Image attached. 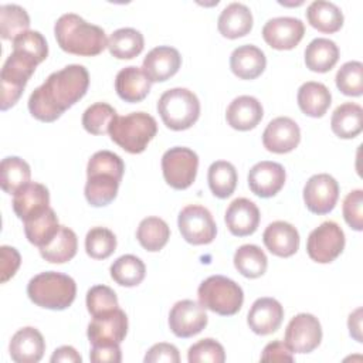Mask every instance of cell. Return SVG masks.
Returning <instances> with one entry per match:
<instances>
[{"mask_svg":"<svg viewBox=\"0 0 363 363\" xmlns=\"http://www.w3.org/2000/svg\"><path fill=\"white\" fill-rule=\"evenodd\" d=\"M89 74L84 65L71 64L48 75L28 98L30 113L41 122L57 121L88 91Z\"/></svg>","mask_w":363,"mask_h":363,"instance_id":"1","label":"cell"},{"mask_svg":"<svg viewBox=\"0 0 363 363\" xmlns=\"http://www.w3.org/2000/svg\"><path fill=\"white\" fill-rule=\"evenodd\" d=\"M123 172L125 163L116 153L109 150L94 153L86 164V201L94 207L112 203L118 194Z\"/></svg>","mask_w":363,"mask_h":363,"instance_id":"2","label":"cell"},{"mask_svg":"<svg viewBox=\"0 0 363 363\" xmlns=\"http://www.w3.org/2000/svg\"><path fill=\"white\" fill-rule=\"evenodd\" d=\"M54 35L60 48L74 55L94 57L108 47L105 31L75 13H65L55 21Z\"/></svg>","mask_w":363,"mask_h":363,"instance_id":"3","label":"cell"},{"mask_svg":"<svg viewBox=\"0 0 363 363\" xmlns=\"http://www.w3.org/2000/svg\"><path fill=\"white\" fill-rule=\"evenodd\" d=\"M27 295L37 306L62 311L74 302L77 284L69 275L57 271H45L28 281Z\"/></svg>","mask_w":363,"mask_h":363,"instance_id":"4","label":"cell"},{"mask_svg":"<svg viewBox=\"0 0 363 363\" xmlns=\"http://www.w3.org/2000/svg\"><path fill=\"white\" fill-rule=\"evenodd\" d=\"M156 133V119L146 112H132L125 116H116L109 128L112 142L132 155L142 153Z\"/></svg>","mask_w":363,"mask_h":363,"instance_id":"5","label":"cell"},{"mask_svg":"<svg viewBox=\"0 0 363 363\" xmlns=\"http://www.w3.org/2000/svg\"><path fill=\"white\" fill-rule=\"evenodd\" d=\"M157 112L169 129L184 130L197 122L200 102L193 91L187 88H172L160 95Z\"/></svg>","mask_w":363,"mask_h":363,"instance_id":"6","label":"cell"},{"mask_svg":"<svg viewBox=\"0 0 363 363\" xmlns=\"http://www.w3.org/2000/svg\"><path fill=\"white\" fill-rule=\"evenodd\" d=\"M199 302L208 311L221 316L235 315L244 302L241 286L223 275H211L204 279L199 289Z\"/></svg>","mask_w":363,"mask_h":363,"instance_id":"7","label":"cell"},{"mask_svg":"<svg viewBox=\"0 0 363 363\" xmlns=\"http://www.w3.org/2000/svg\"><path fill=\"white\" fill-rule=\"evenodd\" d=\"M38 64L40 62L35 58L17 50H13V52L7 57L0 72L1 111H7L17 104Z\"/></svg>","mask_w":363,"mask_h":363,"instance_id":"8","label":"cell"},{"mask_svg":"<svg viewBox=\"0 0 363 363\" xmlns=\"http://www.w3.org/2000/svg\"><path fill=\"white\" fill-rule=\"evenodd\" d=\"M199 169V156L194 150L184 146H174L162 156V172L166 183L176 189L184 190L196 180Z\"/></svg>","mask_w":363,"mask_h":363,"instance_id":"9","label":"cell"},{"mask_svg":"<svg viewBox=\"0 0 363 363\" xmlns=\"http://www.w3.org/2000/svg\"><path fill=\"white\" fill-rule=\"evenodd\" d=\"M345 248V233L335 221H325L311 231L306 241L309 258L319 264L335 261Z\"/></svg>","mask_w":363,"mask_h":363,"instance_id":"10","label":"cell"},{"mask_svg":"<svg viewBox=\"0 0 363 363\" xmlns=\"http://www.w3.org/2000/svg\"><path fill=\"white\" fill-rule=\"evenodd\" d=\"M177 225L182 237L193 245L210 244L217 234L211 213L200 204H189L179 213Z\"/></svg>","mask_w":363,"mask_h":363,"instance_id":"11","label":"cell"},{"mask_svg":"<svg viewBox=\"0 0 363 363\" xmlns=\"http://www.w3.org/2000/svg\"><path fill=\"white\" fill-rule=\"evenodd\" d=\"M322 340V326L311 313L295 315L285 329V343L292 353H311Z\"/></svg>","mask_w":363,"mask_h":363,"instance_id":"12","label":"cell"},{"mask_svg":"<svg viewBox=\"0 0 363 363\" xmlns=\"http://www.w3.org/2000/svg\"><path fill=\"white\" fill-rule=\"evenodd\" d=\"M339 199V184L328 173L313 174L303 187V201L306 208L313 214L330 213Z\"/></svg>","mask_w":363,"mask_h":363,"instance_id":"13","label":"cell"},{"mask_svg":"<svg viewBox=\"0 0 363 363\" xmlns=\"http://www.w3.org/2000/svg\"><path fill=\"white\" fill-rule=\"evenodd\" d=\"M206 308L191 299H183L173 305L169 313L170 330L177 337H191L207 326Z\"/></svg>","mask_w":363,"mask_h":363,"instance_id":"14","label":"cell"},{"mask_svg":"<svg viewBox=\"0 0 363 363\" xmlns=\"http://www.w3.org/2000/svg\"><path fill=\"white\" fill-rule=\"evenodd\" d=\"M126 333L128 316L121 308H115L111 312L92 318L86 330L91 346L121 343Z\"/></svg>","mask_w":363,"mask_h":363,"instance_id":"15","label":"cell"},{"mask_svg":"<svg viewBox=\"0 0 363 363\" xmlns=\"http://www.w3.org/2000/svg\"><path fill=\"white\" fill-rule=\"evenodd\" d=\"M305 34L302 20L295 17H274L262 27V37L265 43L275 50L295 48Z\"/></svg>","mask_w":363,"mask_h":363,"instance_id":"16","label":"cell"},{"mask_svg":"<svg viewBox=\"0 0 363 363\" xmlns=\"http://www.w3.org/2000/svg\"><path fill=\"white\" fill-rule=\"evenodd\" d=\"M301 142V129L298 123L288 116H278L272 119L264 133L262 145L272 153L292 152Z\"/></svg>","mask_w":363,"mask_h":363,"instance_id":"17","label":"cell"},{"mask_svg":"<svg viewBox=\"0 0 363 363\" xmlns=\"http://www.w3.org/2000/svg\"><path fill=\"white\" fill-rule=\"evenodd\" d=\"M285 179L284 166L269 160L258 162L248 172L250 190L262 199L275 196L284 187Z\"/></svg>","mask_w":363,"mask_h":363,"instance_id":"18","label":"cell"},{"mask_svg":"<svg viewBox=\"0 0 363 363\" xmlns=\"http://www.w3.org/2000/svg\"><path fill=\"white\" fill-rule=\"evenodd\" d=\"M182 65L180 52L170 45H159L143 58L142 69L152 82H163L172 78Z\"/></svg>","mask_w":363,"mask_h":363,"instance_id":"19","label":"cell"},{"mask_svg":"<svg viewBox=\"0 0 363 363\" xmlns=\"http://www.w3.org/2000/svg\"><path fill=\"white\" fill-rule=\"evenodd\" d=\"M284 308L274 298H258L247 315L250 329L261 336L274 333L282 323Z\"/></svg>","mask_w":363,"mask_h":363,"instance_id":"20","label":"cell"},{"mask_svg":"<svg viewBox=\"0 0 363 363\" xmlns=\"http://www.w3.org/2000/svg\"><path fill=\"white\" fill-rule=\"evenodd\" d=\"M224 220L233 235L247 237L254 234L258 228L259 210L254 201L240 197L230 203Z\"/></svg>","mask_w":363,"mask_h":363,"instance_id":"21","label":"cell"},{"mask_svg":"<svg viewBox=\"0 0 363 363\" xmlns=\"http://www.w3.org/2000/svg\"><path fill=\"white\" fill-rule=\"evenodd\" d=\"M9 352L16 363H37L45 352V342L38 329L26 326L11 336Z\"/></svg>","mask_w":363,"mask_h":363,"instance_id":"22","label":"cell"},{"mask_svg":"<svg viewBox=\"0 0 363 363\" xmlns=\"http://www.w3.org/2000/svg\"><path fill=\"white\" fill-rule=\"evenodd\" d=\"M13 196V210L23 221L41 214L50 207L48 189L41 183L30 182Z\"/></svg>","mask_w":363,"mask_h":363,"instance_id":"23","label":"cell"},{"mask_svg":"<svg viewBox=\"0 0 363 363\" xmlns=\"http://www.w3.org/2000/svg\"><path fill=\"white\" fill-rule=\"evenodd\" d=\"M262 241L271 254L288 258L299 248V233L292 224L278 220L267 225L262 234Z\"/></svg>","mask_w":363,"mask_h":363,"instance_id":"24","label":"cell"},{"mask_svg":"<svg viewBox=\"0 0 363 363\" xmlns=\"http://www.w3.org/2000/svg\"><path fill=\"white\" fill-rule=\"evenodd\" d=\"M264 109L261 102L251 95H241L233 99L225 111L227 123L237 130L254 129L262 119Z\"/></svg>","mask_w":363,"mask_h":363,"instance_id":"25","label":"cell"},{"mask_svg":"<svg viewBox=\"0 0 363 363\" xmlns=\"http://www.w3.org/2000/svg\"><path fill=\"white\" fill-rule=\"evenodd\" d=\"M152 86V81L143 72L142 68L129 65L122 68L115 78V89L121 99L125 102H140L143 101Z\"/></svg>","mask_w":363,"mask_h":363,"instance_id":"26","label":"cell"},{"mask_svg":"<svg viewBox=\"0 0 363 363\" xmlns=\"http://www.w3.org/2000/svg\"><path fill=\"white\" fill-rule=\"evenodd\" d=\"M267 65L265 54L261 48L252 44L237 47L230 55V68L240 79L258 78Z\"/></svg>","mask_w":363,"mask_h":363,"instance_id":"27","label":"cell"},{"mask_svg":"<svg viewBox=\"0 0 363 363\" xmlns=\"http://www.w3.org/2000/svg\"><path fill=\"white\" fill-rule=\"evenodd\" d=\"M218 31L225 38L247 35L252 28V13L242 3H230L223 9L217 21Z\"/></svg>","mask_w":363,"mask_h":363,"instance_id":"28","label":"cell"},{"mask_svg":"<svg viewBox=\"0 0 363 363\" xmlns=\"http://www.w3.org/2000/svg\"><path fill=\"white\" fill-rule=\"evenodd\" d=\"M296 99L299 109L305 115L311 118H320L329 109L332 95L326 85L315 81H308L299 86Z\"/></svg>","mask_w":363,"mask_h":363,"instance_id":"29","label":"cell"},{"mask_svg":"<svg viewBox=\"0 0 363 363\" xmlns=\"http://www.w3.org/2000/svg\"><path fill=\"white\" fill-rule=\"evenodd\" d=\"M332 132L342 139H353L363 129V109L354 102L339 105L330 118Z\"/></svg>","mask_w":363,"mask_h":363,"instance_id":"30","label":"cell"},{"mask_svg":"<svg viewBox=\"0 0 363 363\" xmlns=\"http://www.w3.org/2000/svg\"><path fill=\"white\" fill-rule=\"evenodd\" d=\"M306 20L318 31L332 34L342 28L343 13L332 1L315 0L306 9Z\"/></svg>","mask_w":363,"mask_h":363,"instance_id":"31","label":"cell"},{"mask_svg":"<svg viewBox=\"0 0 363 363\" xmlns=\"http://www.w3.org/2000/svg\"><path fill=\"white\" fill-rule=\"evenodd\" d=\"M339 60V47L329 38H315L305 48V64L313 72L330 71Z\"/></svg>","mask_w":363,"mask_h":363,"instance_id":"32","label":"cell"},{"mask_svg":"<svg viewBox=\"0 0 363 363\" xmlns=\"http://www.w3.org/2000/svg\"><path fill=\"white\" fill-rule=\"evenodd\" d=\"M38 250H40V255L51 264L68 262L75 257L78 250L77 234L71 228L61 225L55 237L47 245Z\"/></svg>","mask_w":363,"mask_h":363,"instance_id":"33","label":"cell"},{"mask_svg":"<svg viewBox=\"0 0 363 363\" xmlns=\"http://www.w3.org/2000/svg\"><path fill=\"white\" fill-rule=\"evenodd\" d=\"M61 225L58 223V217L51 207H48L41 214L24 221V233L27 240L38 248L47 245L55 237Z\"/></svg>","mask_w":363,"mask_h":363,"instance_id":"34","label":"cell"},{"mask_svg":"<svg viewBox=\"0 0 363 363\" xmlns=\"http://www.w3.org/2000/svg\"><path fill=\"white\" fill-rule=\"evenodd\" d=\"M143 47V34L132 27L118 28L108 38V50L118 60L135 58L142 52Z\"/></svg>","mask_w":363,"mask_h":363,"instance_id":"35","label":"cell"},{"mask_svg":"<svg viewBox=\"0 0 363 363\" xmlns=\"http://www.w3.org/2000/svg\"><path fill=\"white\" fill-rule=\"evenodd\" d=\"M207 180L208 187L216 197L227 199L234 193L238 176L233 163L227 160H217L210 164Z\"/></svg>","mask_w":363,"mask_h":363,"instance_id":"36","label":"cell"},{"mask_svg":"<svg viewBox=\"0 0 363 363\" xmlns=\"http://www.w3.org/2000/svg\"><path fill=\"white\" fill-rule=\"evenodd\" d=\"M169 237L170 228L167 223L153 216L143 218L136 230V238L139 244L150 252L160 251L167 244Z\"/></svg>","mask_w":363,"mask_h":363,"instance_id":"37","label":"cell"},{"mask_svg":"<svg viewBox=\"0 0 363 363\" xmlns=\"http://www.w3.org/2000/svg\"><path fill=\"white\" fill-rule=\"evenodd\" d=\"M0 184L9 194H16L23 186L30 183L31 170L26 160L18 156H7L0 164Z\"/></svg>","mask_w":363,"mask_h":363,"instance_id":"38","label":"cell"},{"mask_svg":"<svg viewBox=\"0 0 363 363\" xmlns=\"http://www.w3.org/2000/svg\"><path fill=\"white\" fill-rule=\"evenodd\" d=\"M234 267L241 275L252 279L265 274L268 258L258 245L244 244L234 254Z\"/></svg>","mask_w":363,"mask_h":363,"instance_id":"39","label":"cell"},{"mask_svg":"<svg viewBox=\"0 0 363 363\" xmlns=\"http://www.w3.org/2000/svg\"><path fill=\"white\" fill-rule=\"evenodd\" d=\"M111 278L122 286H136L146 275V267L143 261L132 254L116 258L111 265Z\"/></svg>","mask_w":363,"mask_h":363,"instance_id":"40","label":"cell"},{"mask_svg":"<svg viewBox=\"0 0 363 363\" xmlns=\"http://www.w3.org/2000/svg\"><path fill=\"white\" fill-rule=\"evenodd\" d=\"M30 17L18 4L0 6V35L3 40H14L28 31Z\"/></svg>","mask_w":363,"mask_h":363,"instance_id":"41","label":"cell"},{"mask_svg":"<svg viewBox=\"0 0 363 363\" xmlns=\"http://www.w3.org/2000/svg\"><path fill=\"white\" fill-rule=\"evenodd\" d=\"M116 116V111L109 104L96 102L85 109L82 126L91 135H105L109 133V128Z\"/></svg>","mask_w":363,"mask_h":363,"instance_id":"42","label":"cell"},{"mask_svg":"<svg viewBox=\"0 0 363 363\" xmlns=\"http://www.w3.org/2000/svg\"><path fill=\"white\" fill-rule=\"evenodd\" d=\"M116 248L115 234L105 227H94L86 233L85 251L94 259H105Z\"/></svg>","mask_w":363,"mask_h":363,"instance_id":"43","label":"cell"},{"mask_svg":"<svg viewBox=\"0 0 363 363\" xmlns=\"http://www.w3.org/2000/svg\"><path fill=\"white\" fill-rule=\"evenodd\" d=\"M336 86L347 96H360L363 94V64L360 61H347L336 72Z\"/></svg>","mask_w":363,"mask_h":363,"instance_id":"44","label":"cell"},{"mask_svg":"<svg viewBox=\"0 0 363 363\" xmlns=\"http://www.w3.org/2000/svg\"><path fill=\"white\" fill-rule=\"evenodd\" d=\"M118 308L115 291L106 285H95L86 292V309L92 318L101 316Z\"/></svg>","mask_w":363,"mask_h":363,"instance_id":"45","label":"cell"},{"mask_svg":"<svg viewBox=\"0 0 363 363\" xmlns=\"http://www.w3.org/2000/svg\"><path fill=\"white\" fill-rule=\"evenodd\" d=\"M187 360L190 363H223L225 360V352L221 343L214 339H201L191 345L187 352Z\"/></svg>","mask_w":363,"mask_h":363,"instance_id":"46","label":"cell"},{"mask_svg":"<svg viewBox=\"0 0 363 363\" xmlns=\"http://www.w3.org/2000/svg\"><path fill=\"white\" fill-rule=\"evenodd\" d=\"M13 50L23 51L38 62H43L48 55V44L40 31L28 30L13 40Z\"/></svg>","mask_w":363,"mask_h":363,"instance_id":"47","label":"cell"},{"mask_svg":"<svg viewBox=\"0 0 363 363\" xmlns=\"http://www.w3.org/2000/svg\"><path fill=\"white\" fill-rule=\"evenodd\" d=\"M343 218L356 231L363 230V190L356 189L343 200Z\"/></svg>","mask_w":363,"mask_h":363,"instance_id":"48","label":"cell"},{"mask_svg":"<svg viewBox=\"0 0 363 363\" xmlns=\"http://www.w3.org/2000/svg\"><path fill=\"white\" fill-rule=\"evenodd\" d=\"M146 363H157V362H167V363H179L180 354L174 345L172 343H156L153 345L145 354Z\"/></svg>","mask_w":363,"mask_h":363,"instance_id":"49","label":"cell"},{"mask_svg":"<svg viewBox=\"0 0 363 363\" xmlns=\"http://www.w3.org/2000/svg\"><path fill=\"white\" fill-rule=\"evenodd\" d=\"M0 258H1V282L4 284L17 272L21 262V257L14 247L1 245Z\"/></svg>","mask_w":363,"mask_h":363,"instance_id":"50","label":"cell"},{"mask_svg":"<svg viewBox=\"0 0 363 363\" xmlns=\"http://www.w3.org/2000/svg\"><path fill=\"white\" fill-rule=\"evenodd\" d=\"M89 359L92 363H119L122 360L119 343L94 345L89 352Z\"/></svg>","mask_w":363,"mask_h":363,"instance_id":"51","label":"cell"},{"mask_svg":"<svg viewBox=\"0 0 363 363\" xmlns=\"http://www.w3.org/2000/svg\"><path fill=\"white\" fill-rule=\"evenodd\" d=\"M261 360L262 362H294V354L285 342L274 340L264 347Z\"/></svg>","mask_w":363,"mask_h":363,"instance_id":"52","label":"cell"},{"mask_svg":"<svg viewBox=\"0 0 363 363\" xmlns=\"http://www.w3.org/2000/svg\"><path fill=\"white\" fill-rule=\"evenodd\" d=\"M51 363H58V362H65V363H81L82 357L81 354L72 347V346H61L54 350L51 359Z\"/></svg>","mask_w":363,"mask_h":363,"instance_id":"53","label":"cell"},{"mask_svg":"<svg viewBox=\"0 0 363 363\" xmlns=\"http://www.w3.org/2000/svg\"><path fill=\"white\" fill-rule=\"evenodd\" d=\"M347 326L350 336H353L357 342H362V308H357L349 315Z\"/></svg>","mask_w":363,"mask_h":363,"instance_id":"54","label":"cell"}]
</instances>
